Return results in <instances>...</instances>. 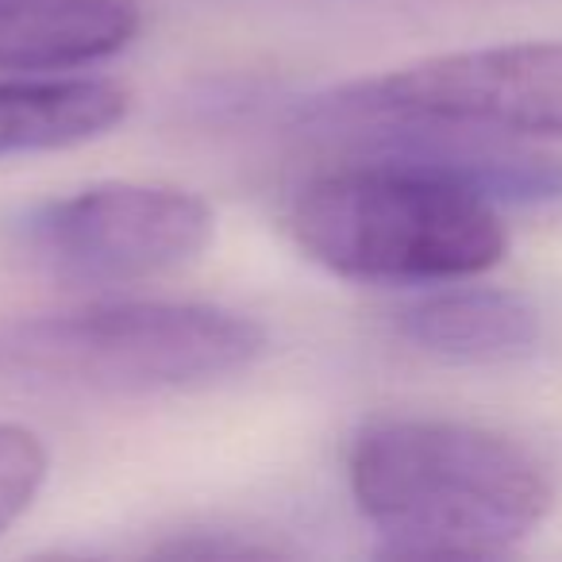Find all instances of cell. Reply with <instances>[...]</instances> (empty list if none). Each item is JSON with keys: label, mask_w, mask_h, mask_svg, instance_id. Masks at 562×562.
Wrapping results in <instances>:
<instances>
[{"label": "cell", "mask_w": 562, "mask_h": 562, "mask_svg": "<svg viewBox=\"0 0 562 562\" xmlns=\"http://www.w3.org/2000/svg\"><path fill=\"white\" fill-rule=\"evenodd\" d=\"M270 331L209 301H101L0 324V385L40 397H158L250 370Z\"/></svg>", "instance_id": "obj_2"}, {"label": "cell", "mask_w": 562, "mask_h": 562, "mask_svg": "<svg viewBox=\"0 0 562 562\" xmlns=\"http://www.w3.org/2000/svg\"><path fill=\"white\" fill-rule=\"evenodd\" d=\"M355 508L390 559H497L543 524V462L482 424L378 416L347 451Z\"/></svg>", "instance_id": "obj_1"}, {"label": "cell", "mask_w": 562, "mask_h": 562, "mask_svg": "<svg viewBox=\"0 0 562 562\" xmlns=\"http://www.w3.org/2000/svg\"><path fill=\"white\" fill-rule=\"evenodd\" d=\"M293 243L347 281L451 285L493 270L508 250L497 204L439 173L339 155L293 189Z\"/></svg>", "instance_id": "obj_3"}, {"label": "cell", "mask_w": 562, "mask_h": 562, "mask_svg": "<svg viewBox=\"0 0 562 562\" xmlns=\"http://www.w3.org/2000/svg\"><path fill=\"white\" fill-rule=\"evenodd\" d=\"M135 0H0V70L63 74L132 47Z\"/></svg>", "instance_id": "obj_8"}, {"label": "cell", "mask_w": 562, "mask_h": 562, "mask_svg": "<svg viewBox=\"0 0 562 562\" xmlns=\"http://www.w3.org/2000/svg\"><path fill=\"white\" fill-rule=\"evenodd\" d=\"M393 331L413 351L462 367H497L528 359L539 344V313L528 297L493 285L424 293L393 313Z\"/></svg>", "instance_id": "obj_7"}, {"label": "cell", "mask_w": 562, "mask_h": 562, "mask_svg": "<svg viewBox=\"0 0 562 562\" xmlns=\"http://www.w3.org/2000/svg\"><path fill=\"white\" fill-rule=\"evenodd\" d=\"M351 109L439 120L513 139H562V43L454 50L328 89Z\"/></svg>", "instance_id": "obj_5"}, {"label": "cell", "mask_w": 562, "mask_h": 562, "mask_svg": "<svg viewBox=\"0 0 562 562\" xmlns=\"http://www.w3.org/2000/svg\"><path fill=\"white\" fill-rule=\"evenodd\" d=\"M212 235L216 216L189 189L101 181L20 209L4 224V247L47 281L127 285L196 262Z\"/></svg>", "instance_id": "obj_4"}, {"label": "cell", "mask_w": 562, "mask_h": 562, "mask_svg": "<svg viewBox=\"0 0 562 562\" xmlns=\"http://www.w3.org/2000/svg\"><path fill=\"white\" fill-rule=\"evenodd\" d=\"M47 467V447L32 428L0 420V536L40 497Z\"/></svg>", "instance_id": "obj_10"}, {"label": "cell", "mask_w": 562, "mask_h": 562, "mask_svg": "<svg viewBox=\"0 0 562 562\" xmlns=\"http://www.w3.org/2000/svg\"><path fill=\"white\" fill-rule=\"evenodd\" d=\"M297 127L328 143L336 155L416 166L459 181L493 204H562V155L531 150L513 135L351 109L331 101L328 93L301 104Z\"/></svg>", "instance_id": "obj_6"}, {"label": "cell", "mask_w": 562, "mask_h": 562, "mask_svg": "<svg viewBox=\"0 0 562 562\" xmlns=\"http://www.w3.org/2000/svg\"><path fill=\"white\" fill-rule=\"evenodd\" d=\"M132 93L109 78H0V158L93 143L120 127Z\"/></svg>", "instance_id": "obj_9"}]
</instances>
